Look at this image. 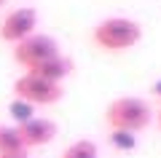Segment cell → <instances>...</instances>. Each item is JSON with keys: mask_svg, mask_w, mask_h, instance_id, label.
<instances>
[{"mask_svg": "<svg viewBox=\"0 0 161 158\" xmlns=\"http://www.w3.org/2000/svg\"><path fill=\"white\" fill-rule=\"evenodd\" d=\"M105 121L113 131H129V134H137V131L148 129L150 121H153V110L145 99L140 96H118L108 105L105 110Z\"/></svg>", "mask_w": 161, "mask_h": 158, "instance_id": "6da1fadb", "label": "cell"}, {"mask_svg": "<svg viewBox=\"0 0 161 158\" xmlns=\"http://www.w3.org/2000/svg\"><path fill=\"white\" fill-rule=\"evenodd\" d=\"M142 27L129 16H108L94 27V43L105 51H126L140 43Z\"/></svg>", "mask_w": 161, "mask_h": 158, "instance_id": "7a4b0ae2", "label": "cell"}, {"mask_svg": "<svg viewBox=\"0 0 161 158\" xmlns=\"http://www.w3.org/2000/svg\"><path fill=\"white\" fill-rule=\"evenodd\" d=\"M14 99H22L32 107L35 105H54L62 99V83H51L35 73H24L14 83Z\"/></svg>", "mask_w": 161, "mask_h": 158, "instance_id": "3957f363", "label": "cell"}, {"mask_svg": "<svg viewBox=\"0 0 161 158\" xmlns=\"http://www.w3.org/2000/svg\"><path fill=\"white\" fill-rule=\"evenodd\" d=\"M54 57H59V43L54 38H48V35H38V32L30 35L22 43H16V48H14V59H16L27 73H32L35 67L46 64L48 59H54Z\"/></svg>", "mask_w": 161, "mask_h": 158, "instance_id": "277c9868", "label": "cell"}, {"mask_svg": "<svg viewBox=\"0 0 161 158\" xmlns=\"http://www.w3.org/2000/svg\"><path fill=\"white\" fill-rule=\"evenodd\" d=\"M35 27H38V11L30 6L14 8L3 22H0V38L6 43H22L30 35H35Z\"/></svg>", "mask_w": 161, "mask_h": 158, "instance_id": "5b68a950", "label": "cell"}, {"mask_svg": "<svg viewBox=\"0 0 161 158\" xmlns=\"http://www.w3.org/2000/svg\"><path fill=\"white\" fill-rule=\"evenodd\" d=\"M19 134H22L24 147H43L57 137V123L48 118H30L27 123L16 126Z\"/></svg>", "mask_w": 161, "mask_h": 158, "instance_id": "8992f818", "label": "cell"}, {"mask_svg": "<svg viewBox=\"0 0 161 158\" xmlns=\"http://www.w3.org/2000/svg\"><path fill=\"white\" fill-rule=\"evenodd\" d=\"M35 75H40V78H46V80H51V83H62L64 78H67L70 73H73V62H70L67 57H54V59H48L46 64H40V67H35L32 70Z\"/></svg>", "mask_w": 161, "mask_h": 158, "instance_id": "52a82bcc", "label": "cell"}, {"mask_svg": "<svg viewBox=\"0 0 161 158\" xmlns=\"http://www.w3.org/2000/svg\"><path fill=\"white\" fill-rule=\"evenodd\" d=\"M27 147H24L22 134H19L16 126H3L0 123V155H19Z\"/></svg>", "mask_w": 161, "mask_h": 158, "instance_id": "ba28073f", "label": "cell"}, {"mask_svg": "<svg viewBox=\"0 0 161 158\" xmlns=\"http://www.w3.org/2000/svg\"><path fill=\"white\" fill-rule=\"evenodd\" d=\"M62 158H99V147L92 139H75L73 145L64 147Z\"/></svg>", "mask_w": 161, "mask_h": 158, "instance_id": "9c48e42d", "label": "cell"}, {"mask_svg": "<svg viewBox=\"0 0 161 158\" xmlns=\"http://www.w3.org/2000/svg\"><path fill=\"white\" fill-rule=\"evenodd\" d=\"M8 110H11V115L16 118V126H22V123H27L30 118H35V115H32L35 107H32V105H27V102H22V99H14Z\"/></svg>", "mask_w": 161, "mask_h": 158, "instance_id": "30bf717a", "label": "cell"}, {"mask_svg": "<svg viewBox=\"0 0 161 158\" xmlns=\"http://www.w3.org/2000/svg\"><path fill=\"white\" fill-rule=\"evenodd\" d=\"M110 142H113L115 147H121V150H132V147L137 145L134 134H129V131H113V134H110Z\"/></svg>", "mask_w": 161, "mask_h": 158, "instance_id": "8fae6325", "label": "cell"}, {"mask_svg": "<svg viewBox=\"0 0 161 158\" xmlns=\"http://www.w3.org/2000/svg\"><path fill=\"white\" fill-rule=\"evenodd\" d=\"M153 94H158V96H161V78L153 83Z\"/></svg>", "mask_w": 161, "mask_h": 158, "instance_id": "7c38bea8", "label": "cell"}, {"mask_svg": "<svg viewBox=\"0 0 161 158\" xmlns=\"http://www.w3.org/2000/svg\"><path fill=\"white\" fill-rule=\"evenodd\" d=\"M0 158H27L24 153H19V155H0Z\"/></svg>", "mask_w": 161, "mask_h": 158, "instance_id": "4fadbf2b", "label": "cell"}, {"mask_svg": "<svg viewBox=\"0 0 161 158\" xmlns=\"http://www.w3.org/2000/svg\"><path fill=\"white\" fill-rule=\"evenodd\" d=\"M156 121H158V129H161V107H158V113H156Z\"/></svg>", "mask_w": 161, "mask_h": 158, "instance_id": "5bb4252c", "label": "cell"}, {"mask_svg": "<svg viewBox=\"0 0 161 158\" xmlns=\"http://www.w3.org/2000/svg\"><path fill=\"white\" fill-rule=\"evenodd\" d=\"M3 3H6V0H0V6H3Z\"/></svg>", "mask_w": 161, "mask_h": 158, "instance_id": "9a60e30c", "label": "cell"}]
</instances>
